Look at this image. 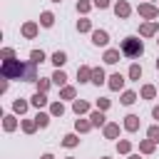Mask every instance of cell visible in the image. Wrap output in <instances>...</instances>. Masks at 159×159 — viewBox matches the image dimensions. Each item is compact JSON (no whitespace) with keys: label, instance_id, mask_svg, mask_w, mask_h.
I'll use <instances>...</instances> for the list:
<instances>
[{"label":"cell","instance_id":"obj_1","mask_svg":"<svg viewBox=\"0 0 159 159\" xmlns=\"http://www.w3.org/2000/svg\"><path fill=\"white\" fill-rule=\"evenodd\" d=\"M119 50L127 60H139L144 55V42L139 40V35H127L122 42H119Z\"/></svg>","mask_w":159,"mask_h":159},{"label":"cell","instance_id":"obj_2","mask_svg":"<svg viewBox=\"0 0 159 159\" xmlns=\"http://www.w3.org/2000/svg\"><path fill=\"white\" fill-rule=\"evenodd\" d=\"M25 72H27V62H22V60H5L2 65H0V75L5 77V80H22L25 82Z\"/></svg>","mask_w":159,"mask_h":159},{"label":"cell","instance_id":"obj_3","mask_svg":"<svg viewBox=\"0 0 159 159\" xmlns=\"http://www.w3.org/2000/svg\"><path fill=\"white\" fill-rule=\"evenodd\" d=\"M137 12H139V17H144V20H157V17H159V7H157L154 2H139V5H137Z\"/></svg>","mask_w":159,"mask_h":159},{"label":"cell","instance_id":"obj_4","mask_svg":"<svg viewBox=\"0 0 159 159\" xmlns=\"http://www.w3.org/2000/svg\"><path fill=\"white\" fill-rule=\"evenodd\" d=\"M159 35V20H144L139 25V37H157Z\"/></svg>","mask_w":159,"mask_h":159},{"label":"cell","instance_id":"obj_5","mask_svg":"<svg viewBox=\"0 0 159 159\" xmlns=\"http://www.w3.org/2000/svg\"><path fill=\"white\" fill-rule=\"evenodd\" d=\"M37 32H40V22H37V20H27V22H22V27H20V35H22L25 40H35Z\"/></svg>","mask_w":159,"mask_h":159},{"label":"cell","instance_id":"obj_6","mask_svg":"<svg viewBox=\"0 0 159 159\" xmlns=\"http://www.w3.org/2000/svg\"><path fill=\"white\" fill-rule=\"evenodd\" d=\"M124 75L122 72H112L109 77H107V87L112 89V92H124Z\"/></svg>","mask_w":159,"mask_h":159},{"label":"cell","instance_id":"obj_7","mask_svg":"<svg viewBox=\"0 0 159 159\" xmlns=\"http://www.w3.org/2000/svg\"><path fill=\"white\" fill-rule=\"evenodd\" d=\"M89 37H92V45H94V47H104V50H107V45H109V32H107V30H102V27H99V30H92Z\"/></svg>","mask_w":159,"mask_h":159},{"label":"cell","instance_id":"obj_8","mask_svg":"<svg viewBox=\"0 0 159 159\" xmlns=\"http://www.w3.org/2000/svg\"><path fill=\"white\" fill-rule=\"evenodd\" d=\"M122 124L119 122H107L104 127H102V134H104V139H119V134H122Z\"/></svg>","mask_w":159,"mask_h":159},{"label":"cell","instance_id":"obj_9","mask_svg":"<svg viewBox=\"0 0 159 159\" xmlns=\"http://www.w3.org/2000/svg\"><path fill=\"white\" fill-rule=\"evenodd\" d=\"M112 10H114V15H117L119 20H127V17L132 15V5H129L127 0H117V2L112 5Z\"/></svg>","mask_w":159,"mask_h":159},{"label":"cell","instance_id":"obj_10","mask_svg":"<svg viewBox=\"0 0 159 159\" xmlns=\"http://www.w3.org/2000/svg\"><path fill=\"white\" fill-rule=\"evenodd\" d=\"M122 127H124V132H129V134L139 132V127H142L139 114H127V117H124V122H122Z\"/></svg>","mask_w":159,"mask_h":159},{"label":"cell","instance_id":"obj_11","mask_svg":"<svg viewBox=\"0 0 159 159\" xmlns=\"http://www.w3.org/2000/svg\"><path fill=\"white\" fill-rule=\"evenodd\" d=\"M119 57H124L119 47H107V50H104V55H102L104 65H117V62H119Z\"/></svg>","mask_w":159,"mask_h":159},{"label":"cell","instance_id":"obj_12","mask_svg":"<svg viewBox=\"0 0 159 159\" xmlns=\"http://www.w3.org/2000/svg\"><path fill=\"white\" fill-rule=\"evenodd\" d=\"M30 107H32V104H30V99H25V97L12 99V114H17V117L27 114V109H30Z\"/></svg>","mask_w":159,"mask_h":159},{"label":"cell","instance_id":"obj_13","mask_svg":"<svg viewBox=\"0 0 159 159\" xmlns=\"http://www.w3.org/2000/svg\"><path fill=\"white\" fill-rule=\"evenodd\" d=\"M72 112H75L77 117H84V114L92 112V104H89L87 99H75V102H72Z\"/></svg>","mask_w":159,"mask_h":159},{"label":"cell","instance_id":"obj_14","mask_svg":"<svg viewBox=\"0 0 159 159\" xmlns=\"http://www.w3.org/2000/svg\"><path fill=\"white\" fill-rule=\"evenodd\" d=\"M20 127V122H17V114H12V112H7V114H2V129L10 134V132H15Z\"/></svg>","mask_w":159,"mask_h":159},{"label":"cell","instance_id":"obj_15","mask_svg":"<svg viewBox=\"0 0 159 159\" xmlns=\"http://www.w3.org/2000/svg\"><path fill=\"white\" fill-rule=\"evenodd\" d=\"M50 62L55 65V70H62V67L67 65V52H62V50H55V52L50 55Z\"/></svg>","mask_w":159,"mask_h":159},{"label":"cell","instance_id":"obj_16","mask_svg":"<svg viewBox=\"0 0 159 159\" xmlns=\"http://www.w3.org/2000/svg\"><path fill=\"white\" fill-rule=\"evenodd\" d=\"M77 82H80V84L92 82V67H89V65H80V67H77Z\"/></svg>","mask_w":159,"mask_h":159},{"label":"cell","instance_id":"obj_17","mask_svg":"<svg viewBox=\"0 0 159 159\" xmlns=\"http://www.w3.org/2000/svg\"><path fill=\"white\" fill-rule=\"evenodd\" d=\"M94 127H92V122H89V117L84 119V117H77L75 119V132L77 134H87V132H92Z\"/></svg>","mask_w":159,"mask_h":159},{"label":"cell","instance_id":"obj_18","mask_svg":"<svg viewBox=\"0 0 159 159\" xmlns=\"http://www.w3.org/2000/svg\"><path fill=\"white\" fill-rule=\"evenodd\" d=\"M30 104H32L35 109H42V107H47V104H50V99H47V94H45V92H35V94L30 97Z\"/></svg>","mask_w":159,"mask_h":159},{"label":"cell","instance_id":"obj_19","mask_svg":"<svg viewBox=\"0 0 159 159\" xmlns=\"http://www.w3.org/2000/svg\"><path fill=\"white\" fill-rule=\"evenodd\" d=\"M87 117H89L92 127H104V124H107V114H104V112H99V109H92Z\"/></svg>","mask_w":159,"mask_h":159},{"label":"cell","instance_id":"obj_20","mask_svg":"<svg viewBox=\"0 0 159 159\" xmlns=\"http://www.w3.org/2000/svg\"><path fill=\"white\" fill-rule=\"evenodd\" d=\"M104 82H107V72H104V67H92V84L99 87V84H104Z\"/></svg>","mask_w":159,"mask_h":159},{"label":"cell","instance_id":"obj_21","mask_svg":"<svg viewBox=\"0 0 159 159\" xmlns=\"http://www.w3.org/2000/svg\"><path fill=\"white\" fill-rule=\"evenodd\" d=\"M137 99H139V94H137L134 89H124V92L119 94V102H122L124 107H132V104H134Z\"/></svg>","mask_w":159,"mask_h":159},{"label":"cell","instance_id":"obj_22","mask_svg":"<svg viewBox=\"0 0 159 159\" xmlns=\"http://www.w3.org/2000/svg\"><path fill=\"white\" fill-rule=\"evenodd\" d=\"M37 22H40V27H52V25H55V12H52V10H42Z\"/></svg>","mask_w":159,"mask_h":159},{"label":"cell","instance_id":"obj_23","mask_svg":"<svg viewBox=\"0 0 159 159\" xmlns=\"http://www.w3.org/2000/svg\"><path fill=\"white\" fill-rule=\"evenodd\" d=\"M20 129H22L25 134H35V132H37L40 127H37L35 117H32V119H27V117H25V119H20Z\"/></svg>","mask_w":159,"mask_h":159},{"label":"cell","instance_id":"obj_24","mask_svg":"<svg viewBox=\"0 0 159 159\" xmlns=\"http://www.w3.org/2000/svg\"><path fill=\"white\" fill-rule=\"evenodd\" d=\"M62 147H67V149H75V147H80V134H77V132H70V134H65V137H62Z\"/></svg>","mask_w":159,"mask_h":159},{"label":"cell","instance_id":"obj_25","mask_svg":"<svg viewBox=\"0 0 159 159\" xmlns=\"http://www.w3.org/2000/svg\"><path fill=\"white\" fill-rule=\"evenodd\" d=\"M127 77H129L132 82H139V80H142V65H139V62H132L129 70H127Z\"/></svg>","mask_w":159,"mask_h":159},{"label":"cell","instance_id":"obj_26","mask_svg":"<svg viewBox=\"0 0 159 159\" xmlns=\"http://www.w3.org/2000/svg\"><path fill=\"white\" fill-rule=\"evenodd\" d=\"M50 77H52V84H57L60 89H62V87L67 84V72H65V70H55V72H52Z\"/></svg>","mask_w":159,"mask_h":159},{"label":"cell","instance_id":"obj_27","mask_svg":"<svg viewBox=\"0 0 159 159\" xmlns=\"http://www.w3.org/2000/svg\"><path fill=\"white\" fill-rule=\"evenodd\" d=\"M50 119H52V114H50V112H42V109H37V114H35V122H37V127H40V129L50 127Z\"/></svg>","mask_w":159,"mask_h":159},{"label":"cell","instance_id":"obj_28","mask_svg":"<svg viewBox=\"0 0 159 159\" xmlns=\"http://www.w3.org/2000/svg\"><path fill=\"white\" fill-rule=\"evenodd\" d=\"M75 27H77V32H80V35H84V32H89V35H92V20H89V17H80Z\"/></svg>","mask_w":159,"mask_h":159},{"label":"cell","instance_id":"obj_29","mask_svg":"<svg viewBox=\"0 0 159 159\" xmlns=\"http://www.w3.org/2000/svg\"><path fill=\"white\" fill-rule=\"evenodd\" d=\"M40 75H37V65L27 60V72H25V82H37Z\"/></svg>","mask_w":159,"mask_h":159},{"label":"cell","instance_id":"obj_30","mask_svg":"<svg viewBox=\"0 0 159 159\" xmlns=\"http://www.w3.org/2000/svg\"><path fill=\"white\" fill-rule=\"evenodd\" d=\"M50 87H52V77H40L37 82H35V92H50Z\"/></svg>","mask_w":159,"mask_h":159},{"label":"cell","instance_id":"obj_31","mask_svg":"<svg viewBox=\"0 0 159 159\" xmlns=\"http://www.w3.org/2000/svg\"><path fill=\"white\" fill-rule=\"evenodd\" d=\"M60 99H70V102H75V99H77V89H75L72 84H65V87L60 89Z\"/></svg>","mask_w":159,"mask_h":159},{"label":"cell","instance_id":"obj_32","mask_svg":"<svg viewBox=\"0 0 159 159\" xmlns=\"http://www.w3.org/2000/svg\"><path fill=\"white\" fill-rule=\"evenodd\" d=\"M139 97L142 99H154L157 97V87L154 84H142L139 87Z\"/></svg>","mask_w":159,"mask_h":159},{"label":"cell","instance_id":"obj_33","mask_svg":"<svg viewBox=\"0 0 159 159\" xmlns=\"http://www.w3.org/2000/svg\"><path fill=\"white\" fill-rule=\"evenodd\" d=\"M157 149V142L152 139H139V154H154Z\"/></svg>","mask_w":159,"mask_h":159},{"label":"cell","instance_id":"obj_34","mask_svg":"<svg viewBox=\"0 0 159 159\" xmlns=\"http://www.w3.org/2000/svg\"><path fill=\"white\" fill-rule=\"evenodd\" d=\"M92 7H94V2H92V0H77V5H75L77 15H82V17H84V15H87Z\"/></svg>","mask_w":159,"mask_h":159},{"label":"cell","instance_id":"obj_35","mask_svg":"<svg viewBox=\"0 0 159 159\" xmlns=\"http://www.w3.org/2000/svg\"><path fill=\"white\" fill-rule=\"evenodd\" d=\"M52 117H62L65 114V104H62V99H55V102H50V109H47Z\"/></svg>","mask_w":159,"mask_h":159},{"label":"cell","instance_id":"obj_36","mask_svg":"<svg viewBox=\"0 0 159 159\" xmlns=\"http://www.w3.org/2000/svg\"><path fill=\"white\" fill-rule=\"evenodd\" d=\"M47 60V55L42 52V50H30V62H35V65H42Z\"/></svg>","mask_w":159,"mask_h":159},{"label":"cell","instance_id":"obj_37","mask_svg":"<svg viewBox=\"0 0 159 159\" xmlns=\"http://www.w3.org/2000/svg\"><path fill=\"white\" fill-rule=\"evenodd\" d=\"M117 152L119 154H132V142L129 139H117Z\"/></svg>","mask_w":159,"mask_h":159},{"label":"cell","instance_id":"obj_38","mask_svg":"<svg viewBox=\"0 0 159 159\" xmlns=\"http://www.w3.org/2000/svg\"><path fill=\"white\" fill-rule=\"evenodd\" d=\"M147 139H152V142L159 144V124H157V122H154L152 127H147Z\"/></svg>","mask_w":159,"mask_h":159},{"label":"cell","instance_id":"obj_39","mask_svg":"<svg viewBox=\"0 0 159 159\" xmlns=\"http://www.w3.org/2000/svg\"><path fill=\"white\" fill-rule=\"evenodd\" d=\"M94 104H97V109H99V112H107V109L112 107V99H109V97H99Z\"/></svg>","mask_w":159,"mask_h":159},{"label":"cell","instance_id":"obj_40","mask_svg":"<svg viewBox=\"0 0 159 159\" xmlns=\"http://www.w3.org/2000/svg\"><path fill=\"white\" fill-rule=\"evenodd\" d=\"M0 60L5 62V60H15V50L12 47H2L0 50Z\"/></svg>","mask_w":159,"mask_h":159},{"label":"cell","instance_id":"obj_41","mask_svg":"<svg viewBox=\"0 0 159 159\" xmlns=\"http://www.w3.org/2000/svg\"><path fill=\"white\" fill-rule=\"evenodd\" d=\"M92 2H94V7H97V10H107V7L112 5V0H92Z\"/></svg>","mask_w":159,"mask_h":159},{"label":"cell","instance_id":"obj_42","mask_svg":"<svg viewBox=\"0 0 159 159\" xmlns=\"http://www.w3.org/2000/svg\"><path fill=\"white\" fill-rule=\"evenodd\" d=\"M7 87H10V80H5V77H2V80H0V94H5V92H7Z\"/></svg>","mask_w":159,"mask_h":159},{"label":"cell","instance_id":"obj_43","mask_svg":"<svg viewBox=\"0 0 159 159\" xmlns=\"http://www.w3.org/2000/svg\"><path fill=\"white\" fill-rule=\"evenodd\" d=\"M152 119L159 124V104H154V107H152Z\"/></svg>","mask_w":159,"mask_h":159},{"label":"cell","instance_id":"obj_44","mask_svg":"<svg viewBox=\"0 0 159 159\" xmlns=\"http://www.w3.org/2000/svg\"><path fill=\"white\" fill-rule=\"evenodd\" d=\"M40 159H55V154H50V152H45V154H42Z\"/></svg>","mask_w":159,"mask_h":159},{"label":"cell","instance_id":"obj_45","mask_svg":"<svg viewBox=\"0 0 159 159\" xmlns=\"http://www.w3.org/2000/svg\"><path fill=\"white\" fill-rule=\"evenodd\" d=\"M127 159H142V154H127Z\"/></svg>","mask_w":159,"mask_h":159},{"label":"cell","instance_id":"obj_46","mask_svg":"<svg viewBox=\"0 0 159 159\" xmlns=\"http://www.w3.org/2000/svg\"><path fill=\"white\" fill-rule=\"evenodd\" d=\"M154 67H157V72H159V57H157V62H154Z\"/></svg>","mask_w":159,"mask_h":159},{"label":"cell","instance_id":"obj_47","mask_svg":"<svg viewBox=\"0 0 159 159\" xmlns=\"http://www.w3.org/2000/svg\"><path fill=\"white\" fill-rule=\"evenodd\" d=\"M99 159H112V157H99Z\"/></svg>","mask_w":159,"mask_h":159},{"label":"cell","instance_id":"obj_48","mask_svg":"<svg viewBox=\"0 0 159 159\" xmlns=\"http://www.w3.org/2000/svg\"><path fill=\"white\" fill-rule=\"evenodd\" d=\"M50 2H62V0H50Z\"/></svg>","mask_w":159,"mask_h":159},{"label":"cell","instance_id":"obj_49","mask_svg":"<svg viewBox=\"0 0 159 159\" xmlns=\"http://www.w3.org/2000/svg\"><path fill=\"white\" fill-rule=\"evenodd\" d=\"M157 45H159V35H157Z\"/></svg>","mask_w":159,"mask_h":159},{"label":"cell","instance_id":"obj_50","mask_svg":"<svg viewBox=\"0 0 159 159\" xmlns=\"http://www.w3.org/2000/svg\"><path fill=\"white\" fill-rule=\"evenodd\" d=\"M65 159H75V157H65Z\"/></svg>","mask_w":159,"mask_h":159}]
</instances>
